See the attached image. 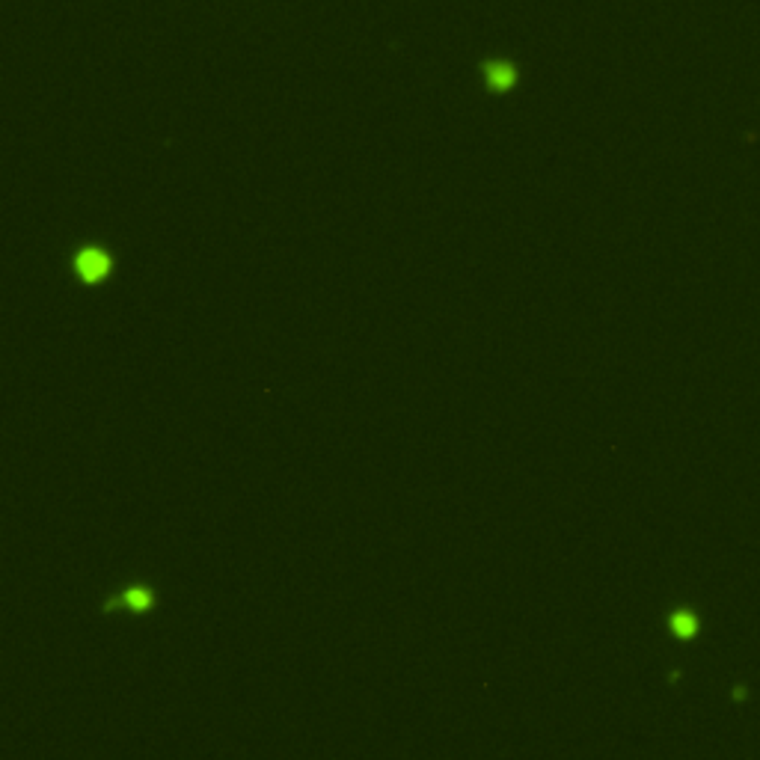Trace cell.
<instances>
[{
  "label": "cell",
  "mask_w": 760,
  "mask_h": 760,
  "mask_svg": "<svg viewBox=\"0 0 760 760\" xmlns=\"http://www.w3.org/2000/svg\"><path fill=\"white\" fill-rule=\"evenodd\" d=\"M665 630L677 642H695L701 635V615L695 606H674L665 615Z\"/></svg>",
  "instance_id": "cell-1"
},
{
  "label": "cell",
  "mask_w": 760,
  "mask_h": 760,
  "mask_svg": "<svg viewBox=\"0 0 760 760\" xmlns=\"http://www.w3.org/2000/svg\"><path fill=\"white\" fill-rule=\"evenodd\" d=\"M155 588L152 585H143V583H137V585H128V588H122L119 594H113L110 597L107 603H104V612H116V609H128V612H137V615H143V612H149L152 606H155Z\"/></svg>",
  "instance_id": "cell-2"
},
{
  "label": "cell",
  "mask_w": 760,
  "mask_h": 760,
  "mask_svg": "<svg viewBox=\"0 0 760 760\" xmlns=\"http://www.w3.org/2000/svg\"><path fill=\"white\" fill-rule=\"evenodd\" d=\"M74 271L84 283H102V279L110 274V255L102 247H86V250L77 253Z\"/></svg>",
  "instance_id": "cell-3"
},
{
  "label": "cell",
  "mask_w": 760,
  "mask_h": 760,
  "mask_svg": "<svg viewBox=\"0 0 760 760\" xmlns=\"http://www.w3.org/2000/svg\"><path fill=\"white\" fill-rule=\"evenodd\" d=\"M484 77H487V86H490V89H499V93H505V89H511L514 81H517V72H514L511 63L493 60V63L484 65Z\"/></svg>",
  "instance_id": "cell-4"
}]
</instances>
